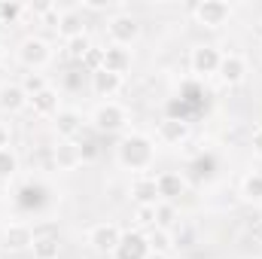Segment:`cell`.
<instances>
[{"label": "cell", "instance_id": "1", "mask_svg": "<svg viewBox=\"0 0 262 259\" xmlns=\"http://www.w3.org/2000/svg\"><path fill=\"white\" fill-rule=\"evenodd\" d=\"M152 156H156V149H152V140L146 134H128L116 149L119 165L131 168V171H146L152 165Z\"/></svg>", "mask_w": 262, "mask_h": 259}, {"label": "cell", "instance_id": "2", "mask_svg": "<svg viewBox=\"0 0 262 259\" xmlns=\"http://www.w3.org/2000/svg\"><path fill=\"white\" fill-rule=\"evenodd\" d=\"M49 58H52V49H49L46 40H40V37H28V40H21V46H18V61H21L25 67L40 70V67L49 64Z\"/></svg>", "mask_w": 262, "mask_h": 259}, {"label": "cell", "instance_id": "3", "mask_svg": "<svg viewBox=\"0 0 262 259\" xmlns=\"http://www.w3.org/2000/svg\"><path fill=\"white\" fill-rule=\"evenodd\" d=\"M195 18L204 28H223L232 18V6L226 0H201L195 6Z\"/></svg>", "mask_w": 262, "mask_h": 259}, {"label": "cell", "instance_id": "4", "mask_svg": "<svg viewBox=\"0 0 262 259\" xmlns=\"http://www.w3.org/2000/svg\"><path fill=\"white\" fill-rule=\"evenodd\" d=\"M107 31H110V37H113L116 46H128V43H134L140 37V21L131 12H119V15H113L107 21Z\"/></svg>", "mask_w": 262, "mask_h": 259}, {"label": "cell", "instance_id": "5", "mask_svg": "<svg viewBox=\"0 0 262 259\" xmlns=\"http://www.w3.org/2000/svg\"><path fill=\"white\" fill-rule=\"evenodd\" d=\"M122 241V229L116 223H98L92 232H89V244L98 250V253H113Z\"/></svg>", "mask_w": 262, "mask_h": 259}, {"label": "cell", "instance_id": "6", "mask_svg": "<svg viewBox=\"0 0 262 259\" xmlns=\"http://www.w3.org/2000/svg\"><path fill=\"white\" fill-rule=\"evenodd\" d=\"M220 61H223V52L216 46H195L192 55H189V64L198 76H210L220 70Z\"/></svg>", "mask_w": 262, "mask_h": 259}, {"label": "cell", "instance_id": "7", "mask_svg": "<svg viewBox=\"0 0 262 259\" xmlns=\"http://www.w3.org/2000/svg\"><path fill=\"white\" fill-rule=\"evenodd\" d=\"M125 119H128V116H125V110H122L119 104L107 101V104H101V107L95 110V119H92V122H95V128H98V131H107V134H110V131L122 128V125H125Z\"/></svg>", "mask_w": 262, "mask_h": 259}, {"label": "cell", "instance_id": "8", "mask_svg": "<svg viewBox=\"0 0 262 259\" xmlns=\"http://www.w3.org/2000/svg\"><path fill=\"white\" fill-rule=\"evenodd\" d=\"M116 259H146L149 256V244H146V235L143 232H128L122 235L119 247L113 250Z\"/></svg>", "mask_w": 262, "mask_h": 259}, {"label": "cell", "instance_id": "9", "mask_svg": "<svg viewBox=\"0 0 262 259\" xmlns=\"http://www.w3.org/2000/svg\"><path fill=\"white\" fill-rule=\"evenodd\" d=\"M159 137L162 143H171V146H180L186 137H189V122L183 116H165L159 122Z\"/></svg>", "mask_w": 262, "mask_h": 259}, {"label": "cell", "instance_id": "10", "mask_svg": "<svg viewBox=\"0 0 262 259\" xmlns=\"http://www.w3.org/2000/svg\"><path fill=\"white\" fill-rule=\"evenodd\" d=\"M104 70H110L116 76H125L131 70V52L125 46H116V43L104 46Z\"/></svg>", "mask_w": 262, "mask_h": 259}, {"label": "cell", "instance_id": "11", "mask_svg": "<svg viewBox=\"0 0 262 259\" xmlns=\"http://www.w3.org/2000/svg\"><path fill=\"white\" fill-rule=\"evenodd\" d=\"M216 76H220L226 85H238V82L247 76V61H244L241 55H235V52H232V55H223Z\"/></svg>", "mask_w": 262, "mask_h": 259}, {"label": "cell", "instance_id": "12", "mask_svg": "<svg viewBox=\"0 0 262 259\" xmlns=\"http://www.w3.org/2000/svg\"><path fill=\"white\" fill-rule=\"evenodd\" d=\"M34 229L31 226H25V223H12V226H6V232H3V244L9 247V250H28V247H34Z\"/></svg>", "mask_w": 262, "mask_h": 259}, {"label": "cell", "instance_id": "13", "mask_svg": "<svg viewBox=\"0 0 262 259\" xmlns=\"http://www.w3.org/2000/svg\"><path fill=\"white\" fill-rule=\"evenodd\" d=\"M131 198L137 201V207L159 204V183H156V177H137L131 183Z\"/></svg>", "mask_w": 262, "mask_h": 259}, {"label": "cell", "instance_id": "14", "mask_svg": "<svg viewBox=\"0 0 262 259\" xmlns=\"http://www.w3.org/2000/svg\"><path fill=\"white\" fill-rule=\"evenodd\" d=\"M52 159H55V168H58V171H73V168L82 165V146L64 140V143H58V146L52 149Z\"/></svg>", "mask_w": 262, "mask_h": 259}, {"label": "cell", "instance_id": "15", "mask_svg": "<svg viewBox=\"0 0 262 259\" xmlns=\"http://www.w3.org/2000/svg\"><path fill=\"white\" fill-rule=\"evenodd\" d=\"M28 104H31V98L25 95L21 85H15V82L0 85V110H6V113H18V110H25Z\"/></svg>", "mask_w": 262, "mask_h": 259}, {"label": "cell", "instance_id": "16", "mask_svg": "<svg viewBox=\"0 0 262 259\" xmlns=\"http://www.w3.org/2000/svg\"><path fill=\"white\" fill-rule=\"evenodd\" d=\"M156 183H159V198H162V201H177L180 195L186 192V180H183L180 174H174V171L159 174Z\"/></svg>", "mask_w": 262, "mask_h": 259}, {"label": "cell", "instance_id": "17", "mask_svg": "<svg viewBox=\"0 0 262 259\" xmlns=\"http://www.w3.org/2000/svg\"><path fill=\"white\" fill-rule=\"evenodd\" d=\"M119 89H122V76H116V73H110V70L92 73V92H95L98 98H110V95H116Z\"/></svg>", "mask_w": 262, "mask_h": 259}, {"label": "cell", "instance_id": "18", "mask_svg": "<svg viewBox=\"0 0 262 259\" xmlns=\"http://www.w3.org/2000/svg\"><path fill=\"white\" fill-rule=\"evenodd\" d=\"M55 28H58V34L64 37L67 43L85 34V25H82V15H79L76 9H70V12H61V15H58V25H55Z\"/></svg>", "mask_w": 262, "mask_h": 259}, {"label": "cell", "instance_id": "19", "mask_svg": "<svg viewBox=\"0 0 262 259\" xmlns=\"http://www.w3.org/2000/svg\"><path fill=\"white\" fill-rule=\"evenodd\" d=\"M55 128H58V134H61L64 140H70V137H76V134L82 131V116H79L76 110H58Z\"/></svg>", "mask_w": 262, "mask_h": 259}, {"label": "cell", "instance_id": "20", "mask_svg": "<svg viewBox=\"0 0 262 259\" xmlns=\"http://www.w3.org/2000/svg\"><path fill=\"white\" fill-rule=\"evenodd\" d=\"M31 250H34L37 259H58V253H61V241H58V235H37Z\"/></svg>", "mask_w": 262, "mask_h": 259}, {"label": "cell", "instance_id": "21", "mask_svg": "<svg viewBox=\"0 0 262 259\" xmlns=\"http://www.w3.org/2000/svg\"><path fill=\"white\" fill-rule=\"evenodd\" d=\"M31 107H34V113H40V116L58 113V92H55V89H43L40 95L31 98Z\"/></svg>", "mask_w": 262, "mask_h": 259}, {"label": "cell", "instance_id": "22", "mask_svg": "<svg viewBox=\"0 0 262 259\" xmlns=\"http://www.w3.org/2000/svg\"><path fill=\"white\" fill-rule=\"evenodd\" d=\"M143 235H146L149 253H165V256H168V250H171V244H174L168 229H156V226H152V229H149V232H143Z\"/></svg>", "mask_w": 262, "mask_h": 259}, {"label": "cell", "instance_id": "23", "mask_svg": "<svg viewBox=\"0 0 262 259\" xmlns=\"http://www.w3.org/2000/svg\"><path fill=\"white\" fill-rule=\"evenodd\" d=\"M174 223H177L174 201H159L156 204V229H171Z\"/></svg>", "mask_w": 262, "mask_h": 259}, {"label": "cell", "instance_id": "24", "mask_svg": "<svg viewBox=\"0 0 262 259\" xmlns=\"http://www.w3.org/2000/svg\"><path fill=\"white\" fill-rule=\"evenodd\" d=\"M241 195L247 201H262V174H247L241 183Z\"/></svg>", "mask_w": 262, "mask_h": 259}, {"label": "cell", "instance_id": "25", "mask_svg": "<svg viewBox=\"0 0 262 259\" xmlns=\"http://www.w3.org/2000/svg\"><path fill=\"white\" fill-rule=\"evenodd\" d=\"M15 171H18V156H15L9 146L0 149V180H9Z\"/></svg>", "mask_w": 262, "mask_h": 259}, {"label": "cell", "instance_id": "26", "mask_svg": "<svg viewBox=\"0 0 262 259\" xmlns=\"http://www.w3.org/2000/svg\"><path fill=\"white\" fill-rule=\"evenodd\" d=\"M18 85L25 89V95H28V98H34V95H40L43 89H49V85H46V79H43V73H28Z\"/></svg>", "mask_w": 262, "mask_h": 259}, {"label": "cell", "instance_id": "27", "mask_svg": "<svg viewBox=\"0 0 262 259\" xmlns=\"http://www.w3.org/2000/svg\"><path fill=\"white\" fill-rule=\"evenodd\" d=\"M79 64L85 67L89 73H98V70H104V49H101V46H92Z\"/></svg>", "mask_w": 262, "mask_h": 259}, {"label": "cell", "instance_id": "28", "mask_svg": "<svg viewBox=\"0 0 262 259\" xmlns=\"http://www.w3.org/2000/svg\"><path fill=\"white\" fill-rule=\"evenodd\" d=\"M89 49H92V40H89V37H85V34H82V37H76V40H70V43H67V55H70V58H73V61H82V58H85V52H89Z\"/></svg>", "mask_w": 262, "mask_h": 259}, {"label": "cell", "instance_id": "29", "mask_svg": "<svg viewBox=\"0 0 262 259\" xmlns=\"http://www.w3.org/2000/svg\"><path fill=\"white\" fill-rule=\"evenodd\" d=\"M21 15H25V6H18V3H0V21H3V28L15 25Z\"/></svg>", "mask_w": 262, "mask_h": 259}, {"label": "cell", "instance_id": "30", "mask_svg": "<svg viewBox=\"0 0 262 259\" xmlns=\"http://www.w3.org/2000/svg\"><path fill=\"white\" fill-rule=\"evenodd\" d=\"M134 220H137V226H140V229H146V232H149V229L156 226V204H152V207H137Z\"/></svg>", "mask_w": 262, "mask_h": 259}, {"label": "cell", "instance_id": "31", "mask_svg": "<svg viewBox=\"0 0 262 259\" xmlns=\"http://www.w3.org/2000/svg\"><path fill=\"white\" fill-rule=\"evenodd\" d=\"M253 153H256V156L262 159V128L253 131Z\"/></svg>", "mask_w": 262, "mask_h": 259}, {"label": "cell", "instance_id": "32", "mask_svg": "<svg viewBox=\"0 0 262 259\" xmlns=\"http://www.w3.org/2000/svg\"><path fill=\"white\" fill-rule=\"evenodd\" d=\"M6 146H9V128L0 122V149H6Z\"/></svg>", "mask_w": 262, "mask_h": 259}, {"label": "cell", "instance_id": "33", "mask_svg": "<svg viewBox=\"0 0 262 259\" xmlns=\"http://www.w3.org/2000/svg\"><path fill=\"white\" fill-rule=\"evenodd\" d=\"M85 6L89 9H104V6H110V0H85Z\"/></svg>", "mask_w": 262, "mask_h": 259}, {"label": "cell", "instance_id": "34", "mask_svg": "<svg viewBox=\"0 0 262 259\" xmlns=\"http://www.w3.org/2000/svg\"><path fill=\"white\" fill-rule=\"evenodd\" d=\"M253 238H256V241L262 244V220L256 223V226H253Z\"/></svg>", "mask_w": 262, "mask_h": 259}, {"label": "cell", "instance_id": "35", "mask_svg": "<svg viewBox=\"0 0 262 259\" xmlns=\"http://www.w3.org/2000/svg\"><path fill=\"white\" fill-rule=\"evenodd\" d=\"M146 259H171V256H165V253H149Z\"/></svg>", "mask_w": 262, "mask_h": 259}, {"label": "cell", "instance_id": "36", "mask_svg": "<svg viewBox=\"0 0 262 259\" xmlns=\"http://www.w3.org/2000/svg\"><path fill=\"white\" fill-rule=\"evenodd\" d=\"M0 34H3V21H0Z\"/></svg>", "mask_w": 262, "mask_h": 259}, {"label": "cell", "instance_id": "37", "mask_svg": "<svg viewBox=\"0 0 262 259\" xmlns=\"http://www.w3.org/2000/svg\"><path fill=\"white\" fill-rule=\"evenodd\" d=\"M0 58H3V52H0Z\"/></svg>", "mask_w": 262, "mask_h": 259}]
</instances>
